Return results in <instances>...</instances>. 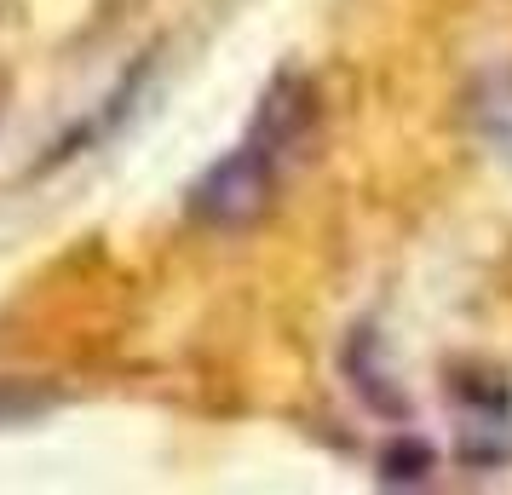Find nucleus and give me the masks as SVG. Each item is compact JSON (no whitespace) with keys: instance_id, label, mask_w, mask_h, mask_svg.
<instances>
[{"instance_id":"nucleus-1","label":"nucleus","mask_w":512,"mask_h":495,"mask_svg":"<svg viewBox=\"0 0 512 495\" xmlns=\"http://www.w3.org/2000/svg\"><path fill=\"white\" fill-rule=\"evenodd\" d=\"M282 156H271L259 139H242L225 156V162H213L196 190H190V219H202L213 231H242V225H254L259 213L271 208V196H277V179H282Z\"/></svg>"},{"instance_id":"nucleus-2","label":"nucleus","mask_w":512,"mask_h":495,"mask_svg":"<svg viewBox=\"0 0 512 495\" xmlns=\"http://www.w3.org/2000/svg\"><path fill=\"white\" fill-rule=\"evenodd\" d=\"M466 116L478 127V139L495 144L501 156H512V70H495L484 75L472 98H466Z\"/></svg>"},{"instance_id":"nucleus-3","label":"nucleus","mask_w":512,"mask_h":495,"mask_svg":"<svg viewBox=\"0 0 512 495\" xmlns=\"http://www.w3.org/2000/svg\"><path fill=\"white\" fill-rule=\"evenodd\" d=\"M426 472H432V449L415 444V438H397V444L380 455V478H386V484H426Z\"/></svg>"},{"instance_id":"nucleus-4","label":"nucleus","mask_w":512,"mask_h":495,"mask_svg":"<svg viewBox=\"0 0 512 495\" xmlns=\"http://www.w3.org/2000/svg\"><path fill=\"white\" fill-rule=\"evenodd\" d=\"M41 409H47L41 392H29V386H18V380H0V426L29 421V415H41Z\"/></svg>"},{"instance_id":"nucleus-5","label":"nucleus","mask_w":512,"mask_h":495,"mask_svg":"<svg viewBox=\"0 0 512 495\" xmlns=\"http://www.w3.org/2000/svg\"><path fill=\"white\" fill-rule=\"evenodd\" d=\"M0 116H6V81H0Z\"/></svg>"}]
</instances>
